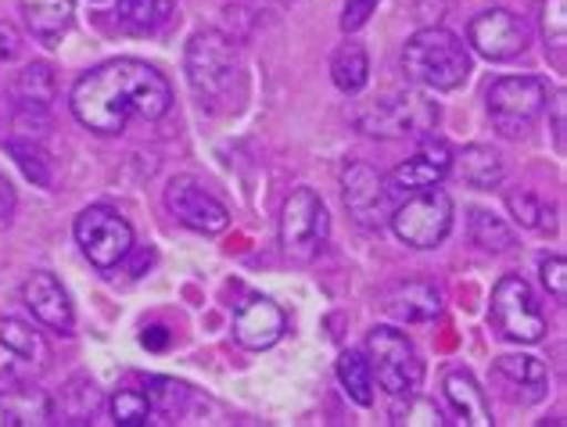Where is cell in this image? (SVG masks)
Masks as SVG:
<instances>
[{
	"mask_svg": "<svg viewBox=\"0 0 567 427\" xmlns=\"http://www.w3.org/2000/svg\"><path fill=\"white\" fill-rule=\"evenodd\" d=\"M69 105L86 129H94L101 137H115L123 134L133 115L147 123L162 119L173 105V91L166 76L147 62L112 58V62L80 76V83L72 86Z\"/></svg>",
	"mask_w": 567,
	"mask_h": 427,
	"instance_id": "6da1fadb",
	"label": "cell"
},
{
	"mask_svg": "<svg viewBox=\"0 0 567 427\" xmlns=\"http://www.w3.org/2000/svg\"><path fill=\"white\" fill-rule=\"evenodd\" d=\"M402 72L424 91H456L471 76V51L442 25L416 29L402 48Z\"/></svg>",
	"mask_w": 567,
	"mask_h": 427,
	"instance_id": "7a4b0ae2",
	"label": "cell"
},
{
	"mask_svg": "<svg viewBox=\"0 0 567 427\" xmlns=\"http://www.w3.org/2000/svg\"><path fill=\"white\" fill-rule=\"evenodd\" d=\"M237 51L219 29H202L187 43V83L202 108H219L237 83Z\"/></svg>",
	"mask_w": 567,
	"mask_h": 427,
	"instance_id": "3957f363",
	"label": "cell"
},
{
	"mask_svg": "<svg viewBox=\"0 0 567 427\" xmlns=\"http://www.w3.org/2000/svg\"><path fill=\"white\" fill-rule=\"evenodd\" d=\"M363 356L370 363V374L392 399H413L424 381V363L406 334L395 327H374Z\"/></svg>",
	"mask_w": 567,
	"mask_h": 427,
	"instance_id": "277c9868",
	"label": "cell"
},
{
	"mask_svg": "<svg viewBox=\"0 0 567 427\" xmlns=\"http://www.w3.org/2000/svg\"><path fill=\"white\" fill-rule=\"evenodd\" d=\"M331 216L312 187H295L280 209V248L291 262H312L327 244Z\"/></svg>",
	"mask_w": 567,
	"mask_h": 427,
	"instance_id": "5b68a950",
	"label": "cell"
},
{
	"mask_svg": "<svg viewBox=\"0 0 567 427\" xmlns=\"http://www.w3.org/2000/svg\"><path fill=\"white\" fill-rule=\"evenodd\" d=\"M439 108L427 105L421 94H392L381 101H367L352 112V126L367 137H416L435 129Z\"/></svg>",
	"mask_w": 567,
	"mask_h": 427,
	"instance_id": "8992f818",
	"label": "cell"
},
{
	"mask_svg": "<svg viewBox=\"0 0 567 427\" xmlns=\"http://www.w3.org/2000/svg\"><path fill=\"white\" fill-rule=\"evenodd\" d=\"M488 119L503 137H525L546 112L549 91L539 76H503L488 86Z\"/></svg>",
	"mask_w": 567,
	"mask_h": 427,
	"instance_id": "52a82bcc",
	"label": "cell"
},
{
	"mask_svg": "<svg viewBox=\"0 0 567 427\" xmlns=\"http://www.w3.org/2000/svg\"><path fill=\"white\" fill-rule=\"evenodd\" d=\"M392 230L410 248H439L453 230V198L439 187L416 190L392 209Z\"/></svg>",
	"mask_w": 567,
	"mask_h": 427,
	"instance_id": "ba28073f",
	"label": "cell"
},
{
	"mask_svg": "<svg viewBox=\"0 0 567 427\" xmlns=\"http://www.w3.org/2000/svg\"><path fill=\"white\" fill-rule=\"evenodd\" d=\"M492 323L506 342L517 345H535L546 334L543 309L535 305V294L520 277H503L492 288Z\"/></svg>",
	"mask_w": 567,
	"mask_h": 427,
	"instance_id": "9c48e42d",
	"label": "cell"
},
{
	"mask_svg": "<svg viewBox=\"0 0 567 427\" xmlns=\"http://www.w3.org/2000/svg\"><path fill=\"white\" fill-rule=\"evenodd\" d=\"M76 241L97 270H112L133 252V227L109 205H91L76 219Z\"/></svg>",
	"mask_w": 567,
	"mask_h": 427,
	"instance_id": "30bf717a",
	"label": "cell"
},
{
	"mask_svg": "<svg viewBox=\"0 0 567 427\" xmlns=\"http://www.w3.org/2000/svg\"><path fill=\"white\" fill-rule=\"evenodd\" d=\"M341 195H346L349 216L363 230H381L392 219V190H388L384 176L367 162H349L346 173H341Z\"/></svg>",
	"mask_w": 567,
	"mask_h": 427,
	"instance_id": "8fae6325",
	"label": "cell"
},
{
	"mask_svg": "<svg viewBox=\"0 0 567 427\" xmlns=\"http://www.w3.org/2000/svg\"><path fill=\"white\" fill-rule=\"evenodd\" d=\"M467 43L482 58H488V62H511V58L528 51L532 29L525 25V19H517L514 11L488 8V11L474 14V19H471Z\"/></svg>",
	"mask_w": 567,
	"mask_h": 427,
	"instance_id": "7c38bea8",
	"label": "cell"
},
{
	"mask_svg": "<svg viewBox=\"0 0 567 427\" xmlns=\"http://www.w3.org/2000/svg\"><path fill=\"white\" fill-rule=\"evenodd\" d=\"M166 205H169V212L194 233H223L230 223V212L223 209L198 180H190V176H176V180H169Z\"/></svg>",
	"mask_w": 567,
	"mask_h": 427,
	"instance_id": "4fadbf2b",
	"label": "cell"
},
{
	"mask_svg": "<svg viewBox=\"0 0 567 427\" xmlns=\"http://www.w3.org/2000/svg\"><path fill=\"white\" fill-rule=\"evenodd\" d=\"M22 302L25 309L33 313V320H40L43 327L69 337L72 331H76V313H72V302L65 288L58 284L54 273H33L22 288Z\"/></svg>",
	"mask_w": 567,
	"mask_h": 427,
	"instance_id": "5bb4252c",
	"label": "cell"
},
{
	"mask_svg": "<svg viewBox=\"0 0 567 427\" xmlns=\"http://www.w3.org/2000/svg\"><path fill=\"white\" fill-rule=\"evenodd\" d=\"M284 327H288V316H284V309L274 305L270 299H248L245 305H237V313H234L237 345L251 352L274 348L284 337Z\"/></svg>",
	"mask_w": 567,
	"mask_h": 427,
	"instance_id": "9a60e30c",
	"label": "cell"
},
{
	"mask_svg": "<svg viewBox=\"0 0 567 427\" xmlns=\"http://www.w3.org/2000/svg\"><path fill=\"white\" fill-rule=\"evenodd\" d=\"M453 169V152L445 140H424L421 152L406 158L402 166L392 173V187L399 190H427L439 187Z\"/></svg>",
	"mask_w": 567,
	"mask_h": 427,
	"instance_id": "2e32d148",
	"label": "cell"
},
{
	"mask_svg": "<svg viewBox=\"0 0 567 427\" xmlns=\"http://www.w3.org/2000/svg\"><path fill=\"white\" fill-rule=\"evenodd\" d=\"M381 309L402 323H431L442 313V294L427 281H402L384 294Z\"/></svg>",
	"mask_w": 567,
	"mask_h": 427,
	"instance_id": "e0dca14e",
	"label": "cell"
},
{
	"mask_svg": "<svg viewBox=\"0 0 567 427\" xmlns=\"http://www.w3.org/2000/svg\"><path fill=\"white\" fill-rule=\"evenodd\" d=\"M43 345L22 320H0V377L14 381L25 371L40 366Z\"/></svg>",
	"mask_w": 567,
	"mask_h": 427,
	"instance_id": "ac0fdd59",
	"label": "cell"
},
{
	"mask_svg": "<svg viewBox=\"0 0 567 427\" xmlns=\"http://www.w3.org/2000/svg\"><path fill=\"white\" fill-rule=\"evenodd\" d=\"M0 417L8 427H43L54 424V399L48 392L19 385L0 395Z\"/></svg>",
	"mask_w": 567,
	"mask_h": 427,
	"instance_id": "d6986e66",
	"label": "cell"
},
{
	"mask_svg": "<svg viewBox=\"0 0 567 427\" xmlns=\"http://www.w3.org/2000/svg\"><path fill=\"white\" fill-rule=\"evenodd\" d=\"M442 392L450 399L453 414L460 424H471V427H492V409L485 403V392L477 388V381L467 371H450L442 381Z\"/></svg>",
	"mask_w": 567,
	"mask_h": 427,
	"instance_id": "ffe728a7",
	"label": "cell"
},
{
	"mask_svg": "<svg viewBox=\"0 0 567 427\" xmlns=\"http://www.w3.org/2000/svg\"><path fill=\"white\" fill-rule=\"evenodd\" d=\"M22 14L29 33L43 43H58L76 19V4L72 0H22Z\"/></svg>",
	"mask_w": 567,
	"mask_h": 427,
	"instance_id": "44dd1931",
	"label": "cell"
},
{
	"mask_svg": "<svg viewBox=\"0 0 567 427\" xmlns=\"http://www.w3.org/2000/svg\"><path fill=\"white\" fill-rule=\"evenodd\" d=\"M456 166H460V180L474 190H492L503 184V158L485 144L464 147L456 158Z\"/></svg>",
	"mask_w": 567,
	"mask_h": 427,
	"instance_id": "7402d4cb",
	"label": "cell"
},
{
	"mask_svg": "<svg viewBox=\"0 0 567 427\" xmlns=\"http://www.w3.org/2000/svg\"><path fill=\"white\" fill-rule=\"evenodd\" d=\"M338 381L355 406H374V374H370V363L363 352H341Z\"/></svg>",
	"mask_w": 567,
	"mask_h": 427,
	"instance_id": "603a6c76",
	"label": "cell"
},
{
	"mask_svg": "<svg viewBox=\"0 0 567 427\" xmlns=\"http://www.w3.org/2000/svg\"><path fill=\"white\" fill-rule=\"evenodd\" d=\"M331 76H334V86L341 94H360L367 86V76H370V58L360 43H346L334 62H331Z\"/></svg>",
	"mask_w": 567,
	"mask_h": 427,
	"instance_id": "cb8c5ba5",
	"label": "cell"
},
{
	"mask_svg": "<svg viewBox=\"0 0 567 427\" xmlns=\"http://www.w3.org/2000/svg\"><path fill=\"white\" fill-rule=\"evenodd\" d=\"M176 0H118L115 19L123 22L130 33H152L173 14Z\"/></svg>",
	"mask_w": 567,
	"mask_h": 427,
	"instance_id": "d4e9b609",
	"label": "cell"
},
{
	"mask_svg": "<svg viewBox=\"0 0 567 427\" xmlns=\"http://www.w3.org/2000/svg\"><path fill=\"white\" fill-rule=\"evenodd\" d=\"M471 241L474 248L482 252H511L514 248V230L503 223L496 212H485V209H471Z\"/></svg>",
	"mask_w": 567,
	"mask_h": 427,
	"instance_id": "484cf974",
	"label": "cell"
},
{
	"mask_svg": "<svg viewBox=\"0 0 567 427\" xmlns=\"http://www.w3.org/2000/svg\"><path fill=\"white\" fill-rule=\"evenodd\" d=\"M496 374L517 388H528L532 399H543L546 392V366L535 356H503L496 360Z\"/></svg>",
	"mask_w": 567,
	"mask_h": 427,
	"instance_id": "4316f807",
	"label": "cell"
},
{
	"mask_svg": "<svg viewBox=\"0 0 567 427\" xmlns=\"http://www.w3.org/2000/svg\"><path fill=\"white\" fill-rule=\"evenodd\" d=\"M19 94H22L25 108H40V112L48 108L54 101V72H51V65H43V62L25 65V72L19 76Z\"/></svg>",
	"mask_w": 567,
	"mask_h": 427,
	"instance_id": "83f0119b",
	"label": "cell"
},
{
	"mask_svg": "<svg viewBox=\"0 0 567 427\" xmlns=\"http://www.w3.org/2000/svg\"><path fill=\"white\" fill-rule=\"evenodd\" d=\"M8 152L19 158V166L22 173L33 180L37 187H54V166H51V158L48 152L37 144V140H8Z\"/></svg>",
	"mask_w": 567,
	"mask_h": 427,
	"instance_id": "f1b7e54d",
	"label": "cell"
},
{
	"mask_svg": "<svg viewBox=\"0 0 567 427\" xmlns=\"http://www.w3.org/2000/svg\"><path fill=\"white\" fill-rule=\"evenodd\" d=\"M506 205H511V212L520 227H528V230H543L549 233L557 223H554V209H546V205L532 195V190H511L506 195Z\"/></svg>",
	"mask_w": 567,
	"mask_h": 427,
	"instance_id": "f546056e",
	"label": "cell"
},
{
	"mask_svg": "<svg viewBox=\"0 0 567 427\" xmlns=\"http://www.w3.org/2000/svg\"><path fill=\"white\" fill-rule=\"evenodd\" d=\"M109 409H112V420L118 427H141V424L152 420V403H147V395L144 392H133V388L115 392Z\"/></svg>",
	"mask_w": 567,
	"mask_h": 427,
	"instance_id": "4dcf8cb0",
	"label": "cell"
},
{
	"mask_svg": "<svg viewBox=\"0 0 567 427\" xmlns=\"http://www.w3.org/2000/svg\"><path fill=\"white\" fill-rule=\"evenodd\" d=\"M184 399H187V388L176 385L173 377H152V381H147V403H152V414L173 417L176 409L184 406Z\"/></svg>",
	"mask_w": 567,
	"mask_h": 427,
	"instance_id": "1f68e13d",
	"label": "cell"
},
{
	"mask_svg": "<svg viewBox=\"0 0 567 427\" xmlns=\"http://www.w3.org/2000/svg\"><path fill=\"white\" fill-rule=\"evenodd\" d=\"M543 37H546V48L564 51L567 43V0H543Z\"/></svg>",
	"mask_w": 567,
	"mask_h": 427,
	"instance_id": "d6a6232c",
	"label": "cell"
},
{
	"mask_svg": "<svg viewBox=\"0 0 567 427\" xmlns=\"http://www.w3.org/2000/svg\"><path fill=\"white\" fill-rule=\"evenodd\" d=\"M539 273H543L546 291L554 294L557 302H564V299H567V262H564V256H549V259H543Z\"/></svg>",
	"mask_w": 567,
	"mask_h": 427,
	"instance_id": "836d02e7",
	"label": "cell"
},
{
	"mask_svg": "<svg viewBox=\"0 0 567 427\" xmlns=\"http://www.w3.org/2000/svg\"><path fill=\"white\" fill-rule=\"evenodd\" d=\"M378 4H381V0H346V11H341V29H346V33H360L370 14L378 11Z\"/></svg>",
	"mask_w": 567,
	"mask_h": 427,
	"instance_id": "e575fe53",
	"label": "cell"
},
{
	"mask_svg": "<svg viewBox=\"0 0 567 427\" xmlns=\"http://www.w3.org/2000/svg\"><path fill=\"white\" fill-rule=\"evenodd\" d=\"M141 345H144V348H152V352H166V348H169V331H166V327H144Z\"/></svg>",
	"mask_w": 567,
	"mask_h": 427,
	"instance_id": "d590c367",
	"label": "cell"
},
{
	"mask_svg": "<svg viewBox=\"0 0 567 427\" xmlns=\"http://www.w3.org/2000/svg\"><path fill=\"white\" fill-rule=\"evenodd\" d=\"M11 216H14V190L4 176H0V227H8Z\"/></svg>",
	"mask_w": 567,
	"mask_h": 427,
	"instance_id": "8d00e7d4",
	"label": "cell"
},
{
	"mask_svg": "<svg viewBox=\"0 0 567 427\" xmlns=\"http://www.w3.org/2000/svg\"><path fill=\"white\" fill-rule=\"evenodd\" d=\"M14 48H19V33H14L8 22H0V62H8Z\"/></svg>",
	"mask_w": 567,
	"mask_h": 427,
	"instance_id": "74e56055",
	"label": "cell"
},
{
	"mask_svg": "<svg viewBox=\"0 0 567 427\" xmlns=\"http://www.w3.org/2000/svg\"><path fill=\"white\" fill-rule=\"evenodd\" d=\"M554 129H557V144L564 147V94H557V105H554Z\"/></svg>",
	"mask_w": 567,
	"mask_h": 427,
	"instance_id": "f35d334b",
	"label": "cell"
}]
</instances>
